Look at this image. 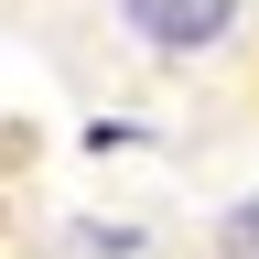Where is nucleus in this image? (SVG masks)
Returning a JSON list of instances; mask_svg holds the SVG:
<instances>
[{
	"label": "nucleus",
	"instance_id": "f03ea898",
	"mask_svg": "<svg viewBox=\"0 0 259 259\" xmlns=\"http://www.w3.org/2000/svg\"><path fill=\"white\" fill-rule=\"evenodd\" d=\"M216 259H259V194H238L216 216Z\"/></svg>",
	"mask_w": 259,
	"mask_h": 259
},
{
	"label": "nucleus",
	"instance_id": "f257e3e1",
	"mask_svg": "<svg viewBox=\"0 0 259 259\" xmlns=\"http://www.w3.org/2000/svg\"><path fill=\"white\" fill-rule=\"evenodd\" d=\"M108 32L151 76H227V65H248L259 0H108Z\"/></svg>",
	"mask_w": 259,
	"mask_h": 259
}]
</instances>
